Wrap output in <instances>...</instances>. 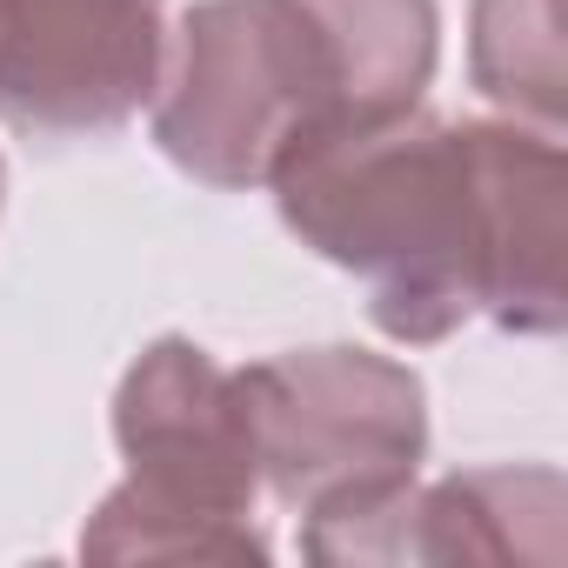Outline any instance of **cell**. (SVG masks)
Segmentation results:
<instances>
[{
  "label": "cell",
  "mask_w": 568,
  "mask_h": 568,
  "mask_svg": "<svg viewBox=\"0 0 568 568\" xmlns=\"http://www.w3.org/2000/svg\"><path fill=\"white\" fill-rule=\"evenodd\" d=\"M274 207L342 274L362 281L368 322L402 348H435L488 315L495 227L481 121L402 108L335 121L274 168Z\"/></svg>",
  "instance_id": "obj_1"
},
{
  "label": "cell",
  "mask_w": 568,
  "mask_h": 568,
  "mask_svg": "<svg viewBox=\"0 0 568 568\" xmlns=\"http://www.w3.org/2000/svg\"><path fill=\"white\" fill-rule=\"evenodd\" d=\"M128 481L81 528L88 561H267L254 521L261 462L241 368L187 335H161L114 388Z\"/></svg>",
  "instance_id": "obj_2"
},
{
  "label": "cell",
  "mask_w": 568,
  "mask_h": 568,
  "mask_svg": "<svg viewBox=\"0 0 568 568\" xmlns=\"http://www.w3.org/2000/svg\"><path fill=\"white\" fill-rule=\"evenodd\" d=\"M154 148L207 187H267L335 121H355L348 68L308 0H194L168 28L148 101Z\"/></svg>",
  "instance_id": "obj_3"
},
{
  "label": "cell",
  "mask_w": 568,
  "mask_h": 568,
  "mask_svg": "<svg viewBox=\"0 0 568 568\" xmlns=\"http://www.w3.org/2000/svg\"><path fill=\"white\" fill-rule=\"evenodd\" d=\"M261 495L302 521H342L422 475L428 388L368 348H288L241 368Z\"/></svg>",
  "instance_id": "obj_4"
},
{
  "label": "cell",
  "mask_w": 568,
  "mask_h": 568,
  "mask_svg": "<svg viewBox=\"0 0 568 568\" xmlns=\"http://www.w3.org/2000/svg\"><path fill=\"white\" fill-rule=\"evenodd\" d=\"M161 0H0V121L28 141H108L148 114Z\"/></svg>",
  "instance_id": "obj_5"
},
{
  "label": "cell",
  "mask_w": 568,
  "mask_h": 568,
  "mask_svg": "<svg viewBox=\"0 0 568 568\" xmlns=\"http://www.w3.org/2000/svg\"><path fill=\"white\" fill-rule=\"evenodd\" d=\"M561 548H568V488L555 468H462L442 481H408L362 515L302 521V555L328 568H362V561L555 568Z\"/></svg>",
  "instance_id": "obj_6"
},
{
  "label": "cell",
  "mask_w": 568,
  "mask_h": 568,
  "mask_svg": "<svg viewBox=\"0 0 568 568\" xmlns=\"http://www.w3.org/2000/svg\"><path fill=\"white\" fill-rule=\"evenodd\" d=\"M495 201V295L488 322L528 342L561 335V134L528 121H481Z\"/></svg>",
  "instance_id": "obj_7"
},
{
  "label": "cell",
  "mask_w": 568,
  "mask_h": 568,
  "mask_svg": "<svg viewBox=\"0 0 568 568\" xmlns=\"http://www.w3.org/2000/svg\"><path fill=\"white\" fill-rule=\"evenodd\" d=\"M328 21L355 121H382L402 108H422L435 61H442V14L435 0H308Z\"/></svg>",
  "instance_id": "obj_8"
},
{
  "label": "cell",
  "mask_w": 568,
  "mask_h": 568,
  "mask_svg": "<svg viewBox=\"0 0 568 568\" xmlns=\"http://www.w3.org/2000/svg\"><path fill=\"white\" fill-rule=\"evenodd\" d=\"M468 81L508 121L561 134V0H475Z\"/></svg>",
  "instance_id": "obj_9"
},
{
  "label": "cell",
  "mask_w": 568,
  "mask_h": 568,
  "mask_svg": "<svg viewBox=\"0 0 568 568\" xmlns=\"http://www.w3.org/2000/svg\"><path fill=\"white\" fill-rule=\"evenodd\" d=\"M0 201H8V168H0Z\"/></svg>",
  "instance_id": "obj_10"
}]
</instances>
